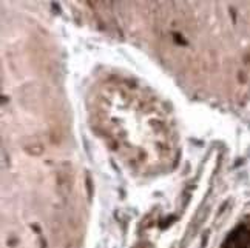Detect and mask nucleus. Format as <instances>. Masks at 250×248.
Masks as SVG:
<instances>
[{"mask_svg":"<svg viewBox=\"0 0 250 248\" xmlns=\"http://www.w3.org/2000/svg\"><path fill=\"white\" fill-rule=\"evenodd\" d=\"M226 248H250V230L241 227L229 237Z\"/></svg>","mask_w":250,"mask_h":248,"instance_id":"f257e3e1","label":"nucleus"},{"mask_svg":"<svg viewBox=\"0 0 250 248\" xmlns=\"http://www.w3.org/2000/svg\"><path fill=\"white\" fill-rule=\"evenodd\" d=\"M57 188H59V193L62 196H66L71 191V180H70L68 173H63V171H61V173L57 174Z\"/></svg>","mask_w":250,"mask_h":248,"instance_id":"f03ea898","label":"nucleus"},{"mask_svg":"<svg viewBox=\"0 0 250 248\" xmlns=\"http://www.w3.org/2000/svg\"><path fill=\"white\" fill-rule=\"evenodd\" d=\"M23 150L28 153V154H33V156H41L43 153V145L41 144L39 140L36 139H30V140H25L23 142Z\"/></svg>","mask_w":250,"mask_h":248,"instance_id":"7ed1b4c3","label":"nucleus"},{"mask_svg":"<svg viewBox=\"0 0 250 248\" xmlns=\"http://www.w3.org/2000/svg\"><path fill=\"white\" fill-rule=\"evenodd\" d=\"M86 187H88V196L91 197V184H90V177H86Z\"/></svg>","mask_w":250,"mask_h":248,"instance_id":"20e7f679","label":"nucleus"}]
</instances>
